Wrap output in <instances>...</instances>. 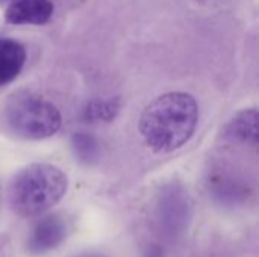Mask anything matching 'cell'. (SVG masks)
Segmentation results:
<instances>
[{
	"mask_svg": "<svg viewBox=\"0 0 259 257\" xmlns=\"http://www.w3.org/2000/svg\"><path fill=\"white\" fill-rule=\"evenodd\" d=\"M199 108L187 92H167L150 101L140 118V133L155 153H171L187 144L197 126Z\"/></svg>",
	"mask_w": 259,
	"mask_h": 257,
	"instance_id": "obj_1",
	"label": "cell"
},
{
	"mask_svg": "<svg viewBox=\"0 0 259 257\" xmlns=\"http://www.w3.org/2000/svg\"><path fill=\"white\" fill-rule=\"evenodd\" d=\"M67 176L53 165L32 164L17 173L9 186V203L20 217H35L53 208L67 192Z\"/></svg>",
	"mask_w": 259,
	"mask_h": 257,
	"instance_id": "obj_2",
	"label": "cell"
},
{
	"mask_svg": "<svg viewBox=\"0 0 259 257\" xmlns=\"http://www.w3.org/2000/svg\"><path fill=\"white\" fill-rule=\"evenodd\" d=\"M6 120L11 129L26 139H44L61 129V114L47 98L20 91L6 105Z\"/></svg>",
	"mask_w": 259,
	"mask_h": 257,
	"instance_id": "obj_3",
	"label": "cell"
},
{
	"mask_svg": "<svg viewBox=\"0 0 259 257\" xmlns=\"http://www.w3.org/2000/svg\"><path fill=\"white\" fill-rule=\"evenodd\" d=\"M67 236V224L59 215H47L36 223L29 238L32 253L42 254L56 248Z\"/></svg>",
	"mask_w": 259,
	"mask_h": 257,
	"instance_id": "obj_4",
	"label": "cell"
},
{
	"mask_svg": "<svg viewBox=\"0 0 259 257\" xmlns=\"http://www.w3.org/2000/svg\"><path fill=\"white\" fill-rule=\"evenodd\" d=\"M52 15V0H11L5 11V18L11 24H46Z\"/></svg>",
	"mask_w": 259,
	"mask_h": 257,
	"instance_id": "obj_5",
	"label": "cell"
},
{
	"mask_svg": "<svg viewBox=\"0 0 259 257\" xmlns=\"http://www.w3.org/2000/svg\"><path fill=\"white\" fill-rule=\"evenodd\" d=\"M26 62L24 47L11 38H0V86L11 83Z\"/></svg>",
	"mask_w": 259,
	"mask_h": 257,
	"instance_id": "obj_6",
	"label": "cell"
},
{
	"mask_svg": "<svg viewBox=\"0 0 259 257\" xmlns=\"http://www.w3.org/2000/svg\"><path fill=\"white\" fill-rule=\"evenodd\" d=\"M225 136L247 144L258 142V111L244 109L238 112L225 127Z\"/></svg>",
	"mask_w": 259,
	"mask_h": 257,
	"instance_id": "obj_7",
	"label": "cell"
},
{
	"mask_svg": "<svg viewBox=\"0 0 259 257\" xmlns=\"http://www.w3.org/2000/svg\"><path fill=\"white\" fill-rule=\"evenodd\" d=\"M73 144H74L76 155H77L82 161L90 162L91 159H94L96 151H97V145H96V141H94L91 136H88V135H85V133H79V135L74 136Z\"/></svg>",
	"mask_w": 259,
	"mask_h": 257,
	"instance_id": "obj_8",
	"label": "cell"
},
{
	"mask_svg": "<svg viewBox=\"0 0 259 257\" xmlns=\"http://www.w3.org/2000/svg\"><path fill=\"white\" fill-rule=\"evenodd\" d=\"M117 111V106L114 101H94L88 106L85 114L88 118H96V120H108L111 118Z\"/></svg>",
	"mask_w": 259,
	"mask_h": 257,
	"instance_id": "obj_9",
	"label": "cell"
},
{
	"mask_svg": "<svg viewBox=\"0 0 259 257\" xmlns=\"http://www.w3.org/2000/svg\"><path fill=\"white\" fill-rule=\"evenodd\" d=\"M76 257H105L103 254H99V253H83V254H79Z\"/></svg>",
	"mask_w": 259,
	"mask_h": 257,
	"instance_id": "obj_10",
	"label": "cell"
}]
</instances>
